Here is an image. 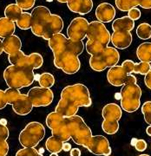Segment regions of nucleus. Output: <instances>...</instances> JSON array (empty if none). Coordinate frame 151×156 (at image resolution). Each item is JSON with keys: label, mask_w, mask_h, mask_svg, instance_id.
I'll return each mask as SVG.
<instances>
[{"label": "nucleus", "mask_w": 151, "mask_h": 156, "mask_svg": "<svg viewBox=\"0 0 151 156\" xmlns=\"http://www.w3.org/2000/svg\"><path fill=\"white\" fill-rule=\"evenodd\" d=\"M8 104H11L13 111L19 115H27L30 114L33 105L29 98L28 95L22 94L19 89L8 88L5 90Z\"/></svg>", "instance_id": "nucleus-8"}, {"label": "nucleus", "mask_w": 151, "mask_h": 156, "mask_svg": "<svg viewBox=\"0 0 151 156\" xmlns=\"http://www.w3.org/2000/svg\"><path fill=\"white\" fill-rule=\"evenodd\" d=\"M138 156H150V155H149V154H140V155H138Z\"/></svg>", "instance_id": "nucleus-53"}, {"label": "nucleus", "mask_w": 151, "mask_h": 156, "mask_svg": "<svg viewBox=\"0 0 151 156\" xmlns=\"http://www.w3.org/2000/svg\"><path fill=\"white\" fill-rule=\"evenodd\" d=\"M36 0H16V4L23 11H28L34 7Z\"/></svg>", "instance_id": "nucleus-38"}, {"label": "nucleus", "mask_w": 151, "mask_h": 156, "mask_svg": "<svg viewBox=\"0 0 151 156\" xmlns=\"http://www.w3.org/2000/svg\"><path fill=\"white\" fill-rule=\"evenodd\" d=\"M151 70V65L149 62H135L134 73L140 74L142 76H146Z\"/></svg>", "instance_id": "nucleus-35"}, {"label": "nucleus", "mask_w": 151, "mask_h": 156, "mask_svg": "<svg viewBox=\"0 0 151 156\" xmlns=\"http://www.w3.org/2000/svg\"><path fill=\"white\" fill-rule=\"evenodd\" d=\"M48 44L54 56L63 52H69L76 56H79L83 53L84 49L83 41H73L71 39L67 38L62 33L55 34L52 36L51 38L48 40Z\"/></svg>", "instance_id": "nucleus-4"}, {"label": "nucleus", "mask_w": 151, "mask_h": 156, "mask_svg": "<svg viewBox=\"0 0 151 156\" xmlns=\"http://www.w3.org/2000/svg\"><path fill=\"white\" fill-rule=\"evenodd\" d=\"M116 9L109 3H102L96 7L95 17L101 23H110L115 18Z\"/></svg>", "instance_id": "nucleus-19"}, {"label": "nucleus", "mask_w": 151, "mask_h": 156, "mask_svg": "<svg viewBox=\"0 0 151 156\" xmlns=\"http://www.w3.org/2000/svg\"><path fill=\"white\" fill-rule=\"evenodd\" d=\"M50 156H58V154H56V153H50Z\"/></svg>", "instance_id": "nucleus-52"}, {"label": "nucleus", "mask_w": 151, "mask_h": 156, "mask_svg": "<svg viewBox=\"0 0 151 156\" xmlns=\"http://www.w3.org/2000/svg\"><path fill=\"white\" fill-rule=\"evenodd\" d=\"M8 61L11 65L21 66V67L31 68V57L30 55L26 56L22 50H19L15 54L8 56Z\"/></svg>", "instance_id": "nucleus-24"}, {"label": "nucleus", "mask_w": 151, "mask_h": 156, "mask_svg": "<svg viewBox=\"0 0 151 156\" xmlns=\"http://www.w3.org/2000/svg\"><path fill=\"white\" fill-rule=\"evenodd\" d=\"M63 150L64 152H69V151L71 150V145L70 142L68 141H64L63 142Z\"/></svg>", "instance_id": "nucleus-47"}, {"label": "nucleus", "mask_w": 151, "mask_h": 156, "mask_svg": "<svg viewBox=\"0 0 151 156\" xmlns=\"http://www.w3.org/2000/svg\"><path fill=\"white\" fill-rule=\"evenodd\" d=\"M23 10L17 4H10L6 6L5 10V16L13 22H17L19 17L22 15Z\"/></svg>", "instance_id": "nucleus-27"}, {"label": "nucleus", "mask_w": 151, "mask_h": 156, "mask_svg": "<svg viewBox=\"0 0 151 156\" xmlns=\"http://www.w3.org/2000/svg\"><path fill=\"white\" fill-rule=\"evenodd\" d=\"M86 37L88 40L95 41L104 46H108L110 42L111 36L103 23L92 21L89 23Z\"/></svg>", "instance_id": "nucleus-12"}, {"label": "nucleus", "mask_w": 151, "mask_h": 156, "mask_svg": "<svg viewBox=\"0 0 151 156\" xmlns=\"http://www.w3.org/2000/svg\"><path fill=\"white\" fill-rule=\"evenodd\" d=\"M102 128L104 133L108 134H115L119 129V122L117 121H107L103 120L102 123Z\"/></svg>", "instance_id": "nucleus-34"}, {"label": "nucleus", "mask_w": 151, "mask_h": 156, "mask_svg": "<svg viewBox=\"0 0 151 156\" xmlns=\"http://www.w3.org/2000/svg\"><path fill=\"white\" fill-rule=\"evenodd\" d=\"M17 27L21 30H29L31 28V14L29 12H23L22 15L17 20Z\"/></svg>", "instance_id": "nucleus-33"}, {"label": "nucleus", "mask_w": 151, "mask_h": 156, "mask_svg": "<svg viewBox=\"0 0 151 156\" xmlns=\"http://www.w3.org/2000/svg\"><path fill=\"white\" fill-rule=\"evenodd\" d=\"M45 136L44 125L38 122H31L20 132L18 140L23 147H36Z\"/></svg>", "instance_id": "nucleus-7"}, {"label": "nucleus", "mask_w": 151, "mask_h": 156, "mask_svg": "<svg viewBox=\"0 0 151 156\" xmlns=\"http://www.w3.org/2000/svg\"><path fill=\"white\" fill-rule=\"evenodd\" d=\"M128 17H130L133 21L138 20L141 17V11L137 8V7L131 8V9L128 11Z\"/></svg>", "instance_id": "nucleus-41"}, {"label": "nucleus", "mask_w": 151, "mask_h": 156, "mask_svg": "<svg viewBox=\"0 0 151 156\" xmlns=\"http://www.w3.org/2000/svg\"><path fill=\"white\" fill-rule=\"evenodd\" d=\"M84 147L95 155L110 156L111 154L110 142L103 135H92L84 145Z\"/></svg>", "instance_id": "nucleus-14"}, {"label": "nucleus", "mask_w": 151, "mask_h": 156, "mask_svg": "<svg viewBox=\"0 0 151 156\" xmlns=\"http://www.w3.org/2000/svg\"><path fill=\"white\" fill-rule=\"evenodd\" d=\"M121 108L127 113H134L141 106L142 89L137 83L124 84L121 92Z\"/></svg>", "instance_id": "nucleus-5"}, {"label": "nucleus", "mask_w": 151, "mask_h": 156, "mask_svg": "<svg viewBox=\"0 0 151 156\" xmlns=\"http://www.w3.org/2000/svg\"><path fill=\"white\" fill-rule=\"evenodd\" d=\"M139 6L143 9H151V0H142Z\"/></svg>", "instance_id": "nucleus-45"}, {"label": "nucleus", "mask_w": 151, "mask_h": 156, "mask_svg": "<svg viewBox=\"0 0 151 156\" xmlns=\"http://www.w3.org/2000/svg\"><path fill=\"white\" fill-rule=\"evenodd\" d=\"M16 30L15 22L9 18L4 17H0V37L5 38L9 36L13 35Z\"/></svg>", "instance_id": "nucleus-25"}, {"label": "nucleus", "mask_w": 151, "mask_h": 156, "mask_svg": "<svg viewBox=\"0 0 151 156\" xmlns=\"http://www.w3.org/2000/svg\"><path fill=\"white\" fill-rule=\"evenodd\" d=\"M70 154V156H81V150L79 148H71Z\"/></svg>", "instance_id": "nucleus-48"}, {"label": "nucleus", "mask_w": 151, "mask_h": 156, "mask_svg": "<svg viewBox=\"0 0 151 156\" xmlns=\"http://www.w3.org/2000/svg\"><path fill=\"white\" fill-rule=\"evenodd\" d=\"M40 87L50 89L55 84V77L52 74L48 72H45L41 74L38 79Z\"/></svg>", "instance_id": "nucleus-32"}, {"label": "nucleus", "mask_w": 151, "mask_h": 156, "mask_svg": "<svg viewBox=\"0 0 151 156\" xmlns=\"http://www.w3.org/2000/svg\"><path fill=\"white\" fill-rule=\"evenodd\" d=\"M9 152V144L6 140L0 138V156H6Z\"/></svg>", "instance_id": "nucleus-40"}, {"label": "nucleus", "mask_w": 151, "mask_h": 156, "mask_svg": "<svg viewBox=\"0 0 151 156\" xmlns=\"http://www.w3.org/2000/svg\"><path fill=\"white\" fill-rule=\"evenodd\" d=\"M4 78L9 88L19 89L33 83L35 75L32 69L10 65L4 71Z\"/></svg>", "instance_id": "nucleus-2"}, {"label": "nucleus", "mask_w": 151, "mask_h": 156, "mask_svg": "<svg viewBox=\"0 0 151 156\" xmlns=\"http://www.w3.org/2000/svg\"><path fill=\"white\" fill-rule=\"evenodd\" d=\"M64 122L67 133L70 136V139H72L77 145L84 147L86 142L92 136V132L84 119L76 115L71 117H65Z\"/></svg>", "instance_id": "nucleus-3"}, {"label": "nucleus", "mask_w": 151, "mask_h": 156, "mask_svg": "<svg viewBox=\"0 0 151 156\" xmlns=\"http://www.w3.org/2000/svg\"><path fill=\"white\" fill-rule=\"evenodd\" d=\"M122 108L117 103H108L103 107L102 115L103 120L107 121H117L122 118Z\"/></svg>", "instance_id": "nucleus-22"}, {"label": "nucleus", "mask_w": 151, "mask_h": 156, "mask_svg": "<svg viewBox=\"0 0 151 156\" xmlns=\"http://www.w3.org/2000/svg\"><path fill=\"white\" fill-rule=\"evenodd\" d=\"M16 156H43L35 147H23L16 153Z\"/></svg>", "instance_id": "nucleus-36"}, {"label": "nucleus", "mask_w": 151, "mask_h": 156, "mask_svg": "<svg viewBox=\"0 0 151 156\" xmlns=\"http://www.w3.org/2000/svg\"><path fill=\"white\" fill-rule=\"evenodd\" d=\"M46 1H47V2H53L54 0H46Z\"/></svg>", "instance_id": "nucleus-54"}, {"label": "nucleus", "mask_w": 151, "mask_h": 156, "mask_svg": "<svg viewBox=\"0 0 151 156\" xmlns=\"http://www.w3.org/2000/svg\"><path fill=\"white\" fill-rule=\"evenodd\" d=\"M135 28V21L128 16H124L123 17L117 18L114 20L112 23V30L113 31H120V30H126V31H132Z\"/></svg>", "instance_id": "nucleus-23"}, {"label": "nucleus", "mask_w": 151, "mask_h": 156, "mask_svg": "<svg viewBox=\"0 0 151 156\" xmlns=\"http://www.w3.org/2000/svg\"><path fill=\"white\" fill-rule=\"evenodd\" d=\"M136 56L141 62H151V43H142L136 50Z\"/></svg>", "instance_id": "nucleus-26"}, {"label": "nucleus", "mask_w": 151, "mask_h": 156, "mask_svg": "<svg viewBox=\"0 0 151 156\" xmlns=\"http://www.w3.org/2000/svg\"><path fill=\"white\" fill-rule=\"evenodd\" d=\"M45 147L50 153L58 154L63 150V141L56 136L51 135L45 142Z\"/></svg>", "instance_id": "nucleus-28"}, {"label": "nucleus", "mask_w": 151, "mask_h": 156, "mask_svg": "<svg viewBox=\"0 0 151 156\" xmlns=\"http://www.w3.org/2000/svg\"><path fill=\"white\" fill-rule=\"evenodd\" d=\"M91 104L89 89L83 83L73 84L62 90L55 111L63 117H71L77 115L80 107H90Z\"/></svg>", "instance_id": "nucleus-1"}, {"label": "nucleus", "mask_w": 151, "mask_h": 156, "mask_svg": "<svg viewBox=\"0 0 151 156\" xmlns=\"http://www.w3.org/2000/svg\"><path fill=\"white\" fill-rule=\"evenodd\" d=\"M54 65L57 69H62L65 74L73 75L79 71L81 68V62L78 56L69 52H63L54 56Z\"/></svg>", "instance_id": "nucleus-9"}, {"label": "nucleus", "mask_w": 151, "mask_h": 156, "mask_svg": "<svg viewBox=\"0 0 151 156\" xmlns=\"http://www.w3.org/2000/svg\"><path fill=\"white\" fill-rule=\"evenodd\" d=\"M8 105V101H7V98H6L5 92L2 89H0V109H3Z\"/></svg>", "instance_id": "nucleus-44"}, {"label": "nucleus", "mask_w": 151, "mask_h": 156, "mask_svg": "<svg viewBox=\"0 0 151 156\" xmlns=\"http://www.w3.org/2000/svg\"><path fill=\"white\" fill-rule=\"evenodd\" d=\"M70 11L80 15H86L90 13L93 8L92 0H69L67 2Z\"/></svg>", "instance_id": "nucleus-20"}, {"label": "nucleus", "mask_w": 151, "mask_h": 156, "mask_svg": "<svg viewBox=\"0 0 151 156\" xmlns=\"http://www.w3.org/2000/svg\"><path fill=\"white\" fill-rule=\"evenodd\" d=\"M2 43H3V50L6 54H8V56L15 54L16 52L21 50L22 42L20 38L14 34L3 39Z\"/></svg>", "instance_id": "nucleus-21"}, {"label": "nucleus", "mask_w": 151, "mask_h": 156, "mask_svg": "<svg viewBox=\"0 0 151 156\" xmlns=\"http://www.w3.org/2000/svg\"><path fill=\"white\" fill-rule=\"evenodd\" d=\"M146 134H148L149 136H151V125H149L148 128H146Z\"/></svg>", "instance_id": "nucleus-49"}, {"label": "nucleus", "mask_w": 151, "mask_h": 156, "mask_svg": "<svg viewBox=\"0 0 151 156\" xmlns=\"http://www.w3.org/2000/svg\"><path fill=\"white\" fill-rule=\"evenodd\" d=\"M64 120L65 117H63L56 111L51 112L46 117V125L51 129L52 135L61 140L63 142L70 139V136L67 133Z\"/></svg>", "instance_id": "nucleus-11"}, {"label": "nucleus", "mask_w": 151, "mask_h": 156, "mask_svg": "<svg viewBox=\"0 0 151 156\" xmlns=\"http://www.w3.org/2000/svg\"><path fill=\"white\" fill-rule=\"evenodd\" d=\"M57 2H59V3H66L67 4V2L69 0H56Z\"/></svg>", "instance_id": "nucleus-51"}, {"label": "nucleus", "mask_w": 151, "mask_h": 156, "mask_svg": "<svg viewBox=\"0 0 151 156\" xmlns=\"http://www.w3.org/2000/svg\"><path fill=\"white\" fill-rule=\"evenodd\" d=\"M89 23H90L84 17H75L67 29L69 38L73 41H83L86 37Z\"/></svg>", "instance_id": "nucleus-15"}, {"label": "nucleus", "mask_w": 151, "mask_h": 156, "mask_svg": "<svg viewBox=\"0 0 151 156\" xmlns=\"http://www.w3.org/2000/svg\"><path fill=\"white\" fill-rule=\"evenodd\" d=\"M136 35L140 39L147 40L151 37V25L148 23H142L136 28Z\"/></svg>", "instance_id": "nucleus-31"}, {"label": "nucleus", "mask_w": 151, "mask_h": 156, "mask_svg": "<svg viewBox=\"0 0 151 156\" xmlns=\"http://www.w3.org/2000/svg\"><path fill=\"white\" fill-rule=\"evenodd\" d=\"M107 46H104V45H102V44H99V43L95 42V41H91V40H88L86 42V44H85L86 50H87V52L90 55H91V56L99 54Z\"/></svg>", "instance_id": "nucleus-30"}, {"label": "nucleus", "mask_w": 151, "mask_h": 156, "mask_svg": "<svg viewBox=\"0 0 151 156\" xmlns=\"http://www.w3.org/2000/svg\"><path fill=\"white\" fill-rule=\"evenodd\" d=\"M135 147L136 150L139 151V152H143L147 148V142L142 139L137 140L135 141Z\"/></svg>", "instance_id": "nucleus-43"}, {"label": "nucleus", "mask_w": 151, "mask_h": 156, "mask_svg": "<svg viewBox=\"0 0 151 156\" xmlns=\"http://www.w3.org/2000/svg\"><path fill=\"white\" fill-rule=\"evenodd\" d=\"M119 60L120 54L118 50L107 46L99 54L91 56L90 58V66L94 71L101 72L105 70L107 68L117 65Z\"/></svg>", "instance_id": "nucleus-6"}, {"label": "nucleus", "mask_w": 151, "mask_h": 156, "mask_svg": "<svg viewBox=\"0 0 151 156\" xmlns=\"http://www.w3.org/2000/svg\"><path fill=\"white\" fill-rule=\"evenodd\" d=\"M4 52L3 50V43H2V40H0V55Z\"/></svg>", "instance_id": "nucleus-50"}, {"label": "nucleus", "mask_w": 151, "mask_h": 156, "mask_svg": "<svg viewBox=\"0 0 151 156\" xmlns=\"http://www.w3.org/2000/svg\"><path fill=\"white\" fill-rule=\"evenodd\" d=\"M9 134H10V132H9L8 128L0 120V138L7 140L9 137Z\"/></svg>", "instance_id": "nucleus-42"}, {"label": "nucleus", "mask_w": 151, "mask_h": 156, "mask_svg": "<svg viewBox=\"0 0 151 156\" xmlns=\"http://www.w3.org/2000/svg\"><path fill=\"white\" fill-rule=\"evenodd\" d=\"M31 14V32L37 36L42 37L46 23L51 16L50 10L46 6L39 5L35 7Z\"/></svg>", "instance_id": "nucleus-10"}, {"label": "nucleus", "mask_w": 151, "mask_h": 156, "mask_svg": "<svg viewBox=\"0 0 151 156\" xmlns=\"http://www.w3.org/2000/svg\"><path fill=\"white\" fill-rule=\"evenodd\" d=\"M112 44L117 49L124 50L129 48L133 41V36L130 31L120 30V31H113L110 38Z\"/></svg>", "instance_id": "nucleus-18"}, {"label": "nucleus", "mask_w": 151, "mask_h": 156, "mask_svg": "<svg viewBox=\"0 0 151 156\" xmlns=\"http://www.w3.org/2000/svg\"><path fill=\"white\" fill-rule=\"evenodd\" d=\"M128 73L123 69L122 65H115L110 68L107 73V79L110 83L115 87L123 86L126 83V80L128 76Z\"/></svg>", "instance_id": "nucleus-16"}, {"label": "nucleus", "mask_w": 151, "mask_h": 156, "mask_svg": "<svg viewBox=\"0 0 151 156\" xmlns=\"http://www.w3.org/2000/svg\"><path fill=\"white\" fill-rule=\"evenodd\" d=\"M144 82H145L146 86L149 89H151V70L145 76Z\"/></svg>", "instance_id": "nucleus-46"}, {"label": "nucleus", "mask_w": 151, "mask_h": 156, "mask_svg": "<svg viewBox=\"0 0 151 156\" xmlns=\"http://www.w3.org/2000/svg\"><path fill=\"white\" fill-rule=\"evenodd\" d=\"M27 95L33 107L49 106L54 99L52 90L43 87H34L29 90Z\"/></svg>", "instance_id": "nucleus-13"}, {"label": "nucleus", "mask_w": 151, "mask_h": 156, "mask_svg": "<svg viewBox=\"0 0 151 156\" xmlns=\"http://www.w3.org/2000/svg\"><path fill=\"white\" fill-rule=\"evenodd\" d=\"M63 29V21L62 17L56 14H51L45 25L44 35L42 37L45 40H49L55 34L61 33Z\"/></svg>", "instance_id": "nucleus-17"}, {"label": "nucleus", "mask_w": 151, "mask_h": 156, "mask_svg": "<svg viewBox=\"0 0 151 156\" xmlns=\"http://www.w3.org/2000/svg\"><path fill=\"white\" fill-rule=\"evenodd\" d=\"M122 66H123V69L126 70V72L128 73L129 75L134 73L135 62L132 60H125L122 63Z\"/></svg>", "instance_id": "nucleus-39"}, {"label": "nucleus", "mask_w": 151, "mask_h": 156, "mask_svg": "<svg viewBox=\"0 0 151 156\" xmlns=\"http://www.w3.org/2000/svg\"><path fill=\"white\" fill-rule=\"evenodd\" d=\"M142 113L143 115L145 122L149 125H151V101H146L142 106Z\"/></svg>", "instance_id": "nucleus-37"}, {"label": "nucleus", "mask_w": 151, "mask_h": 156, "mask_svg": "<svg viewBox=\"0 0 151 156\" xmlns=\"http://www.w3.org/2000/svg\"><path fill=\"white\" fill-rule=\"evenodd\" d=\"M142 0H116V5L121 11H129L131 8L140 5Z\"/></svg>", "instance_id": "nucleus-29"}]
</instances>
